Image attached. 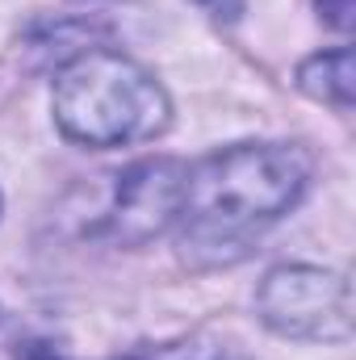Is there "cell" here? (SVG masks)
I'll use <instances>...</instances> for the list:
<instances>
[{"instance_id":"cell-6","label":"cell","mask_w":356,"mask_h":360,"mask_svg":"<svg viewBox=\"0 0 356 360\" xmlns=\"http://www.w3.org/2000/svg\"><path fill=\"white\" fill-rule=\"evenodd\" d=\"M134 360H239L222 348H197V344H177V348H155L151 356H134Z\"/></svg>"},{"instance_id":"cell-2","label":"cell","mask_w":356,"mask_h":360,"mask_svg":"<svg viewBox=\"0 0 356 360\" xmlns=\"http://www.w3.org/2000/svg\"><path fill=\"white\" fill-rule=\"evenodd\" d=\"M55 122L72 143L105 151L164 134L172 105L147 68L113 51H92L59 72Z\"/></svg>"},{"instance_id":"cell-1","label":"cell","mask_w":356,"mask_h":360,"mask_svg":"<svg viewBox=\"0 0 356 360\" xmlns=\"http://www.w3.org/2000/svg\"><path fill=\"white\" fill-rule=\"evenodd\" d=\"M310 184L306 151L289 143H239L184 168L180 248L197 264H235L285 218Z\"/></svg>"},{"instance_id":"cell-4","label":"cell","mask_w":356,"mask_h":360,"mask_svg":"<svg viewBox=\"0 0 356 360\" xmlns=\"http://www.w3.org/2000/svg\"><path fill=\"white\" fill-rule=\"evenodd\" d=\"M184 164L177 160H147L117 176L113 197V235L122 243H147L151 235L168 231L180 210Z\"/></svg>"},{"instance_id":"cell-5","label":"cell","mask_w":356,"mask_h":360,"mask_svg":"<svg viewBox=\"0 0 356 360\" xmlns=\"http://www.w3.org/2000/svg\"><path fill=\"white\" fill-rule=\"evenodd\" d=\"M298 84L310 92L314 101H327L336 109H352V89H356L352 51L340 46V51H323V55L306 59L302 72H298Z\"/></svg>"},{"instance_id":"cell-3","label":"cell","mask_w":356,"mask_h":360,"mask_svg":"<svg viewBox=\"0 0 356 360\" xmlns=\"http://www.w3.org/2000/svg\"><path fill=\"white\" fill-rule=\"evenodd\" d=\"M256 310L285 340L344 344L352 335V285L344 272L310 264L272 269L256 293Z\"/></svg>"},{"instance_id":"cell-7","label":"cell","mask_w":356,"mask_h":360,"mask_svg":"<svg viewBox=\"0 0 356 360\" xmlns=\"http://www.w3.org/2000/svg\"><path fill=\"white\" fill-rule=\"evenodd\" d=\"M314 4H319V13H323L327 25H336V30L352 25V0H314Z\"/></svg>"}]
</instances>
